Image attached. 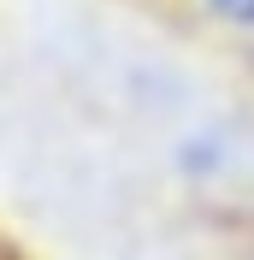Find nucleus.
I'll return each mask as SVG.
<instances>
[{
	"label": "nucleus",
	"instance_id": "1",
	"mask_svg": "<svg viewBox=\"0 0 254 260\" xmlns=\"http://www.w3.org/2000/svg\"><path fill=\"white\" fill-rule=\"evenodd\" d=\"M207 12L237 24V30H254V0H207Z\"/></svg>",
	"mask_w": 254,
	"mask_h": 260
}]
</instances>
